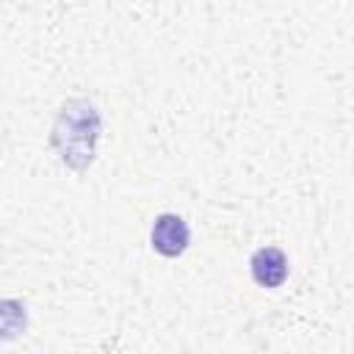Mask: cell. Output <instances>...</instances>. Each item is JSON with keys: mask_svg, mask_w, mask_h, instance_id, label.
Here are the masks:
<instances>
[{"mask_svg": "<svg viewBox=\"0 0 354 354\" xmlns=\"http://www.w3.org/2000/svg\"><path fill=\"white\" fill-rule=\"evenodd\" d=\"M102 136V113L94 100L72 97L66 100L53 122L50 147L58 160L72 171H86L97 158V144Z\"/></svg>", "mask_w": 354, "mask_h": 354, "instance_id": "1", "label": "cell"}, {"mask_svg": "<svg viewBox=\"0 0 354 354\" xmlns=\"http://www.w3.org/2000/svg\"><path fill=\"white\" fill-rule=\"evenodd\" d=\"M149 246L166 257H183L191 246V227L180 213H158L152 227H149Z\"/></svg>", "mask_w": 354, "mask_h": 354, "instance_id": "2", "label": "cell"}, {"mask_svg": "<svg viewBox=\"0 0 354 354\" xmlns=\"http://www.w3.org/2000/svg\"><path fill=\"white\" fill-rule=\"evenodd\" d=\"M249 274L260 288H282L290 274V260L279 246H260L249 257Z\"/></svg>", "mask_w": 354, "mask_h": 354, "instance_id": "3", "label": "cell"}, {"mask_svg": "<svg viewBox=\"0 0 354 354\" xmlns=\"http://www.w3.org/2000/svg\"><path fill=\"white\" fill-rule=\"evenodd\" d=\"M28 329V307L22 299H0V343L17 340Z\"/></svg>", "mask_w": 354, "mask_h": 354, "instance_id": "4", "label": "cell"}]
</instances>
